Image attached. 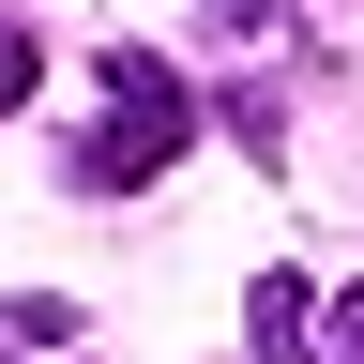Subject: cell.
Segmentation results:
<instances>
[{
    "label": "cell",
    "instance_id": "6da1fadb",
    "mask_svg": "<svg viewBox=\"0 0 364 364\" xmlns=\"http://www.w3.org/2000/svg\"><path fill=\"white\" fill-rule=\"evenodd\" d=\"M182 136H198V91H182L152 46H107L91 61V136H76V182H167L182 167Z\"/></svg>",
    "mask_w": 364,
    "mask_h": 364
},
{
    "label": "cell",
    "instance_id": "7a4b0ae2",
    "mask_svg": "<svg viewBox=\"0 0 364 364\" xmlns=\"http://www.w3.org/2000/svg\"><path fill=\"white\" fill-rule=\"evenodd\" d=\"M243 334H258V364H304V334H318V289H304V273H258V289H243Z\"/></svg>",
    "mask_w": 364,
    "mask_h": 364
},
{
    "label": "cell",
    "instance_id": "3957f363",
    "mask_svg": "<svg viewBox=\"0 0 364 364\" xmlns=\"http://www.w3.org/2000/svg\"><path fill=\"white\" fill-rule=\"evenodd\" d=\"M0 364H91V318L76 304H0Z\"/></svg>",
    "mask_w": 364,
    "mask_h": 364
},
{
    "label": "cell",
    "instance_id": "277c9868",
    "mask_svg": "<svg viewBox=\"0 0 364 364\" xmlns=\"http://www.w3.org/2000/svg\"><path fill=\"white\" fill-rule=\"evenodd\" d=\"M304 364H364V273H349V289H318V334H304Z\"/></svg>",
    "mask_w": 364,
    "mask_h": 364
},
{
    "label": "cell",
    "instance_id": "5b68a950",
    "mask_svg": "<svg viewBox=\"0 0 364 364\" xmlns=\"http://www.w3.org/2000/svg\"><path fill=\"white\" fill-rule=\"evenodd\" d=\"M31 76H46V46H31L16 16H0V107H16V91H31Z\"/></svg>",
    "mask_w": 364,
    "mask_h": 364
},
{
    "label": "cell",
    "instance_id": "8992f818",
    "mask_svg": "<svg viewBox=\"0 0 364 364\" xmlns=\"http://www.w3.org/2000/svg\"><path fill=\"white\" fill-rule=\"evenodd\" d=\"M273 16H289V0H213V31H273Z\"/></svg>",
    "mask_w": 364,
    "mask_h": 364
}]
</instances>
